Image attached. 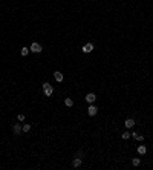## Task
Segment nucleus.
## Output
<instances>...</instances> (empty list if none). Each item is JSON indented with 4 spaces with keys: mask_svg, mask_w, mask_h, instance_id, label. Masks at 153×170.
Listing matches in <instances>:
<instances>
[{
    "mask_svg": "<svg viewBox=\"0 0 153 170\" xmlns=\"http://www.w3.org/2000/svg\"><path fill=\"white\" fill-rule=\"evenodd\" d=\"M28 51H29L28 48H22V51H20V54H22L23 57H26V55H28Z\"/></svg>",
    "mask_w": 153,
    "mask_h": 170,
    "instance_id": "obj_15",
    "label": "nucleus"
},
{
    "mask_svg": "<svg viewBox=\"0 0 153 170\" xmlns=\"http://www.w3.org/2000/svg\"><path fill=\"white\" fill-rule=\"evenodd\" d=\"M146 152H147V147L146 146H139L138 147V153H139V155H144Z\"/></svg>",
    "mask_w": 153,
    "mask_h": 170,
    "instance_id": "obj_11",
    "label": "nucleus"
},
{
    "mask_svg": "<svg viewBox=\"0 0 153 170\" xmlns=\"http://www.w3.org/2000/svg\"><path fill=\"white\" fill-rule=\"evenodd\" d=\"M17 120H18V121H23V120H24V115H22V113H20L18 117H17Z\"/></svg>",
    "mask_w": 153,
    "mask_h": 170,
    "instance_id": "obj_17",
    "label": "nucleus"
},
{
    "mask_svg": "<svg viewBox=\"0 0 153 170\" xmlns=\"http://www.w3.org/2000/svg\"><path fill=\"white\" fill-rule=\"evenodd\" d=\"M64 104L67 106V107H72V106H73V101L71 100V98H66V100H64Z\"/></svg>",
    "mask_w": 153,
    "mask_h": 170,
    "instance_id": "obj_12",
    "label": "nucleus"
},
{
    "mask_svg": "<svg viewBox=\"0 0 153 170\" xmlns=\"http://www.w3.org/2000/svg\"><path fill=\"white\" fill-rule=\"evenodd\" d=\"M97 112H98L97 106H89V109H87V113L90 115V117H93V115H97Z\"/></svg>",
    "mask_w": 153,
    "mask_h": 170,
    "instance_id": "obj_5",
    "label": "nucleus"
},
{
    "mask_svg": "<svg viewBox=\"0 0 153 170\" xmlns=\"http://www.w3.org/2000/svg\"><path fill=\"white\" fill-rule=\"evenodd\" d=\"M29 51H32V52H35V54H38V52H41V46L38 43H32L31 44V49Z\"/></svg>",
    "mask_w": 153,
    "mask_h": 170,
    "instance_id": "obj_3",
    "label": "nucleus"
},
{
    "mask_svg": "<svg viewBox=\"0 0 153 170\" xmlns=\"http://www.w3.org/2000/svg\"><path fill=\"white\" fill-rule=\"evenodd\" d=\"M124 124H126V127H133V126H135V120H133V118H127Z\"/></svg>",
    "mask_w": 153,
    "mask_h": 170,
    "instance_id": "obj_8",
    "label": "nucleus"
},
{
    "mask_svg": "<svg viewBox=\"0 0 153 170\" xmlns=\"http://www.w3.org/2000/svg\"><path fill=\"white\" fill-rule=\"evenodd\" d=\"M129 136H130V133H129V132H124V133L121 135V138H122V139H127Z\"/></svg>",
    "mask_w": 153,
    "mask_h": 170,
    "instance_id": "obj_16",
    "label": "nucleus"
},
{
    "mask_svg": "<svg viewBox=\"0 0 153 170\" xmlns=\"http://www.w3.org/2000/svg\"><path fill=\"white\" fill-rule=\"evenodd\" d=\"M80 165H81V159L78 158V156H75V159L72 161V167H75V169H78V167H80Z\"/></svg>",
    "mask_w": 153,
    "mask_h": 170,
    "instance_id": "obj_7",
    "label": "nucleus"
},
{
    "mask_svg": "<svg viewBox=\"0 0 153 170\" xmlns=\"http://www.w3.org/2000/svg\"><path fill=\"white\" fill-rule=\"evenodd\" d=\"M22 130H23V132H29V130H31V124H24V126L22 127Z\"/></svg>",
    "mask_w": 153,
    "mask_h": 170,
    "instance_id": "obj_14",
    "label": "nucleus"
},
{
    "mask_svg": "<svg viewBox=\"0 0 153 170\" xmlns=\"http://www.w3.org/2000/svg\"><path fill=\"white\" fill-rule=\"evenodd\" d=\"M12 130H14V135H20V133H22V126H20V124L18 123H15L14 124V126H12Z\"/></svg>",
    "mask_w": 153,
    "mask_h": 170,
    "instance_id": "obj_4",
    "label": "nucleus"
},
{
    "mask_svg": "<svg viewBox=\"0 0 153 170\" xmlns=\"http://www.w3.org/2000/svg\"><path fill=\"white\" fill-rule=\"evenodd\" d=\"M92 51H93V44L92 43H86L84 46H83V52H84V54H89Z\"/></svg>",
    "mask_w": 153,
    "mask_h": 170,
    "instance_id": "obj_2",
    "label": "nucleus"
},
{
    "mask_svg": "<svg viewBox=\"0 0 153 170\" xmlns=\"http://www.w3.org/2000/svg\"><path fill=\"white\" fill-rule=\"evenodd\" d=\"M130 135L133 136V138H135L136 141H142V139H144V136H142V135H139L138 132H135V133H130Z\"/></svg>",
    "mask_w": 153,
    "mask_h": 170,
    "instance_id": "obj_10",
    "label": "nucleus"
},
{
    "mask_svg": "<svg viewBox=\"0 0 153 170\" xmlns=\"http://www.w3.org/2000/svg\"><path fill=\"white\" fill-rule=\"evenodd\" d=\"M95 100H97L95 94H87V95H86V101H87V103H93Z\"/></svg>",
    "mask_w": 153,
    "mask_h": 170,
    "instance_id": "obj_6",
    "label": "nucleus"
},
{
    "mask_svg": "<svg viewBox=\"0 0 153 170\" xmlns=\"http://www.w3.org/2000/svg\"><path fill=\"white\" fill-rule=\"evenodd\" d=\"M43 89H44V95H46V97H51L54 94V88L51 86V83H48V81L43 83Z\"/></svg>",
    "mask_w": 153,
    "mask_h": 170,
    "instance_id": "obj_1",
    "label": "nucleus"
},
{
    "mask_svg": "<svg viewBox=\"0 0 153 170\" xmlns=\"http://www.w3.org/2000/svg\"><path fill=\"white\" fill-rule=\"evenodd\" d=\"M54 77H55L57 81H63V74L58 72V70H57V72H54Z\"/></svg>",
    "mask_w": 153,
    "mask_h": 170,
    "instance_id": "obj_9",
    "label": "nucleus"
},
{
    "mask_svg": "<svg viewBox=\"0 0 153 170\" xmlns=\"http://www.w3.org/2000/svg\"><path fill=\"white\" fill-rule=\"evenodd\" d=\"M132 164H133L135 167H138V165L141 164V159H138V158H133V159H132Z\"/></svg>",
    "mask_w": 153,
    "mask_h": 170,
    "instance_id": "obj_13",
    "label": "nucleus"
}]
</instances>
